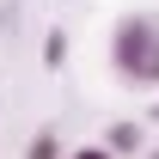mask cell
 I'll use <instances>...</instances> for the list:
<instances>
[{
    "mask_svg": "<svg viewBox=\"0 0 159 159\" xmlns=\"http://www.w3.org/2000/svg\"><path fill=\"white\" fill-rule=\"evenodd\" d=\"M110 67L129 86H159V12H129L110 25Z\"/></svg>",
    "mask_w": 159,
    "mask_h": 159,
    "instance_id": "cell-1",
    "label": "cell"
},
{
    "mask_svg": "<svg viewBox=\"0 0 159 159\" xmlns=\"http://www.w3.org/2000/svg\"><path fill=\"white\" fill-rule=\"evenodd\" d=\"M104 147H116V153H141V122H110V129H104Z\"/></svg>",
    "mask_w": 159,
    "mask_h": 159,
    "instance_id": "cell-2",
    "label": "cell"
},
{
    "mask_svg": "<svg viewBox=\"0 0 159 159\" xmlns=\"http://www.w3.org/2000/svg\"><path fill=\"white\" fill-rule=\"evenodd\" d=\"M25 159H61V141L49 135V129H43V135L31 141V147H25Z\"/></svg>",
    "mask_w": 159,
    "mask_h": 159,
    "instance_id": "cell-3",
    "label": "cell"
},
{
    "mask_svg": "<svg viewBox=\"0 0 159 159\" xmlns=\"http://www.w3.org/2000/svg\"><path fill=\"white\" fill-rule=\"evenodd\" d=\"M43 61H49V67H61V61H67V37H61V31H49V37H43Z\"/></svg>",
    "mask_w": 159,
    "mask_h": 159,
    "instance_id": "cell-4",
    "label": "cell"
},
{
    "mask_svg": "<svg viewBox=\"0 0 159 159\" xmlns=\"http://www.w3.org/2000/svg\"><path fill=\"white\" fill-rule=\"evenodd\" d=\"M67 159H116V147H74Z\"/></svg>",
    "mask_w": 159,
    "mask_h": 159,
    "instance_id": "cell-5",
    "label": "cell"
},
{
    "mask_svg": "<svg viewBox=\"0 0 159 159\" xmlns=\"http://www.w3.org/2000/svg\"><path fill=\"white\" fill-rule=\"evenodd\" d=\"M153 116H159V104H153Z\"/></svg>",
    "mask_w": 159,
    "mask_h": 159,
    "instance_id": "cell-6",
    "label": "cell"
},
{
    "mask_svg": "<svg viewBox=\"0 0 159 159\" xmlns=\"http://www.w3.org/2000/svg\"><path fill=\"white\" fill-rule=\"evenodd\" d=\"M147 159H159V153H147Z\"/></svg>",
    "mask_w": 159,
    "mask_h": 159,
    "instance_id": "cell-7",
    "label": "cell"
}]
</instances>
